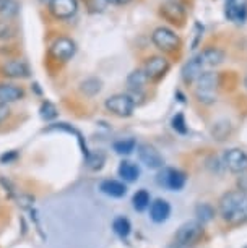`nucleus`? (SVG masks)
<instances>
[{"label":"nucleus","instance_id":"f257e3e1","mask_svg":"<svg viewBox=\"0 0 247 248\" xmlns=\"http://www.w3.org/2000/svg\"><path fill=\"white\" fill-rule=\"evenodd\" d=\"M218 211L230 226H242L247 222V193L241 190L228 191L221 196Z\"/></svg>","mask_w":247,"mask_h":248},{"label":"nucleus","instance_id":"f03ea898","mask_svg":"<svg viewBox=\"0 0 247 248\" xmlns=\"http://www.w3.org/2000/svg\"><path fill=\"white\" fill-rule=\"evenodd\" d=\"M218 86H220V78L215 72H205L197 81H195V97L198 102L205 106H210L216 101L218 97Z\"/></svg>","mask_w":247,"mask_h":248},{"label":"nucleus","instance_id":"7ed1b4c3","mask_svg":"<svg viewBox=\"0 0 247 248\" xmlns=\"http://www.w3.org/2000/svg\"><path fill=\"white\" fill-rule=\"evenodd\" d=\"M203 224H200L197 219L184 222L176 232V245L181 248H190L197 245L200 238L203 237Z\"/></svg>","mask_w":247,"mask_h":248},{"label":"nucleus","instance_id":"20e7f679","mask_svg":"<svg viewBox=\"0 0 247 248\" xmlns=\"http://www.w3.org/2000/svg\"><path fill=\"white\" fill-rule=\"evenodd\" d=\"M185 182H187V175L182 170L174 169V167H163L156 174V184L171 191L182 190Z\"/></svg>","mask_w":247,"mask_h":248},{"label":"nucleus","instance_id":"39448f33","mask_svg":"<svg viewBox=\"0 0 247 248\" xmlns=\"http://www.w3.org/2000/svg\"><path fill=\"white\" fill-rule=\"evenodd\" d=\"M151 41L158 49L163 50V52H172V50H176L181 46L179 36L172 30L165 28V26L156 28V30L153 31Z\"/></svg>","mask_w":247,"mask_h":248},{"label":"nucleus","instance_id":"423d86ee","mask_svg":"<svg viewBox=\"0 0 247 248\" xmlns=\"http://www.w3.org/2000/svg\"><path fill=\"white\" fill-rule=\"evenodd\" d=\"M135 99L130 94H114L106 99V109L117 117H130L135 110Z\"/></svg>","mask_w":247,"mask_h":248},{"label":"nucleus","instance_id":"0eeeda50","mask_svg":"<svg viewBox=\"0 0 247 248\" xmlns=\"http://www.w3.org/2000/svg\"><path fill=\"white\" fill-rule=\"evenodd\" d=\"M223 164L232 174H246L247 172V153L241 148L228 149L223 156Z\"/></svg>","mask_w":247,"mask_h":248},{"label":"nucleus","instance_id":"6e6552de","mask_svg":"<svg viewBox=\"0 0 247 248\" xmlns=\"http://www.w3.org/2000/svg\"><path fill=\"white\" fill-rule=\"evenodd\" d=\"M137 153L140 162L145 164L148 169H163L165 167V159H163L160 151L151 144H138Z\"/></svg>","mask_w":247,"mask_h":248},{"label":"nucleus","instance_id":"1a4fd4ad","mask_svg":"<svg viewBox=\"0 0 247 248\" xmlns=\"http://www.w3.org/2000/svg\"><path fill=\"white\" fill-rule=\"evenodd\" d=\"M75 52H77V44L72 39H68V37H59L50 46V55L55 60H60V62H67V60H70L75 55Z\"/></svg>","mask_w":247,"mask_h":248},{"label":"nucleus","instance_id":"9d476101","mask_svg":"<svg viewBox=\"0 0 247 248\" xmlns=\"http://www.w3.org/2000/svg\"><path fill=\"white\" fill-rule=\"evenodd\" d=\"M78 2L77 0H50L49 12L59 20H68L77 13Z\"/></svg>","mask_w":247,"mask_h":248},{"label":"nucleus","instance_id":"9b49d317","mask_svg":"<svg viewBox=\"0 0 247 248\" xmlns=\"http://www.w3.org/2000/svg\"><path fill=\"white\" fill-rule=\"evenodd\" d=\"M169 70V62L161 57V55H155V57H150L147 60L145 67H143V72H145L148 79H161L166 75V72Z\"/></svg>","mask_w":247,"mask_h":248},{"label":"nucleus","instance_id":"f8f14e48","mask_svg":"<svg viewBox=\"0 0 247 248\" xmlns=\"http://www.w3.org/2000/svg\"><path fill=\"white\" fill-rule=\"evenodd\" d=\"M30 73V65L25 60H8L2 65V75L8 78H28Z\"/></svg>","mask_w":247,"mask_h":248},{"label":"nucleus","instance_id":"ddd939ff","mask_svg":"<svg viewBox=\"0 0 247 248\" xmlns=\"http://www.w3.org/2000/svg\"><path fill=\"white\" fill-rule=\"evenodd\" d=\"M226 18L236 23H244L247 18V0H228Z\"/></svg>","mask_w":247,"mask_h":248},{"label":"nucleus","instance_id":"4468645a","mask_svg":"<svg viewBox=\"0 0 247 248\" xmlns=\"http://www.w3.org/2000/svg\"><path fill=\"white\" fill-rule=\"evenodd\" d=\"M161 16L169 23H182L185 20V10L179 2H166L161 5Z\"/></svg>","mask_w":247,"mask_h":248},{"label":"nucleus","instance_id":"2eb2a0df","mask_svg":"<svg viewBox=\"0 0 247 248\" xmlns=\"http://www.w3.org/2000/svg\"><path fill=\"white\" fill-rule=\"evenodd\" d=\"M207 72V70L203 68V65L202 62H200V59H198V55L197 57H194V59H190L187 63L184 65V68H182V79L187 85H192L194 81H197V79L202 77V75Z\"/></svg>","mask_w":247,"mask_h":248},{"label":"nucleus","instance_id":"dca6fc26","mask_svg":"<svg viewBox=\"0 0 247 248\" xmlns=\"http://www.w3.org/2000/svg\"><path fill=\"white\" fill-rule=\"evenodd\" d=\"M171 216V204L166 200L158 198L150 204V217L153 222H165Z\"/></svg>","mask_w":247,"mask_h":248},{"label":"nucleus","instance_id":"f3484780","mask_svg":"<svg viewBox=\"0 0 247 248\" xmlns=\"http://www.w3.org/2000/svg\"><path fill=\"white\" fill-rule=\"evenodd\" d=\"M25 97V90L21 86L12 85V83H0V102L10 104Z\"/></svg>","mask_w":247,"mask_h":248},{"label":"nucleus","instance_id":"a211bd4d","mask_svg":"<svg viewBox=\"0 0 247 248\" xmlns=\"http://www.w3.org/2000/svg\"><path fill=\"white\" fill-rule=\"evenodd\" d=\"M198 59L202 62L203 68L208 72V68H213L216 65H220L223 60H225V52L216 47H210V49H205L202 54H198Z\"/></svg>","mask_w":247,"mask_h":248},{"label":"nucleus","instance_id":"6ab92c4d","mask_svg":"<svg viewBox=\"0 0 247 248\" xmlns=\"http://www.w3.org/2000/svg\"><path fill=\"white\" fill-rule=\"evenodd\" d=\"M99 190L104 195L111 196V198H122V196L127 193V186H125L124 182L114 180V179L102 180L99 185Z\"/></svg>","mask_w":247,"mask_h":248},{"label":"nucleus","instance_id":"aec40b11","mask_svg":"<svg viewBox=\"0 0 247 248\" xmlns=\"http://www.w3.org/2000/svg\"><path fill=\"white\" fill-rule=\"evenodd\" d=\"M148 81L147 75L143 70H135L127 77V86L132 94L130 96H135V94H140L143 90V86H145V83Z\"/></svg>","mask_w":247,"mask_h":248},{"label":"nucleus","instance_id":"412c9836","mask_svg":"<svg viewBox=\"0 0 247 248\" xmlns=\"http://www.w3.org/2000/svg\"><path fill=\"white\" fill-rule=\"evenodd\" d=\"M117 174L124 182H135L140 177V167L132 161H122L119 164Z\"/></svg>","mask_w":247,"mask_h":248},{"label":"nucleus","instance_id":"4be33fe9","mask_svg":"<svg viewBox=\"0 0 247 248\" xmlns=\"http://www.w3.org/2000/svg\"><path fill=\"white\" fill-rule=\"evenodd\" d=\"M195 216H197V221L200 224H207L215 217V208L208 203H200L195 208Z\"/></svg>","mask_w":247,"mask_h":248},{"label":"nucleus","instance_id":"5701e85b","mask_svg":"<svg viewBox=\"0 0 247 248\" xmlns=\"http://www.w3.org/2000/svg\"><path fill=\"white\" fill-rule=\"evenodd\" d=\"M132 203H133V209H137V211H145L147 208H150L151 201H150V193H148L147 190H138L137 193L133 195L132 198Z\"/></svg>","mask_w":247,"mask_h":248},{"label":"nucleus","instance_id":"b1692460","mask_svg":"<svg viewBox=\"0 0 247 248\" xmlns=\"http://www.w3.org/2000/svg\"><path fill=\"white\" fill-rule=\"evenodd\" d=\"M20 12V3L16 0H5V2L0 3V16L10 20V18L16 16Z\"/></svg>","mask_w":247,"mask_h":248},{"label":"nucleus","instance_id":"393cba45","mask_svg":"<svg viewBox=\"0 0 247 248\" xmlns=\"http://www.w3.org/2000/svg\"><path fill=\"white\" fill-rule=\"evenodd\" d=\"M114 151L120 154V156H127V154L133 153V149L137 148V143H135V140L132 138H124V140H119V141H115L113 144Z\"/></svg>","mask_w":247,"mask_h":248},{"label":"nucleus","instance_id":"a878e982","mask_svg":"<svg viewBox=\"0 0 247 248\" xmlns=\"http://www.w3.org/2000/svg\"><path fill=\"white\" fill-rule=\"evenodd\" d=\"M104 162H106V154L102 151H93L86 156V166L90 167L91 170L102 169Z\"/></svg>","mask_w":247,"mask_h":248},{"label":"nucleus","instance_id":"bb28decb","mask_svg":"<svg viewBox=\"0 0 247 248\" xmlns=\"http://www.w3.org/2000/svg\"><path fill=\"white\" fill-rule=\"evenodd\" d=\"M113 229H114V232L117 233L119 237L125 238L130 233V231H132V226H130V221L127 217L119 216V217H115L113 221Z\"/></svg>","mask_w":247,"mask_h":248},{"label":"nucleus","instance_id":"cd10ccee","mask_svg":"<svg viewBox=\"0 0 247 248\" xmlns=\"http://www.w3.org/2000/svg\"><path fill=\"white\" fill-rule=\"evenodd\" d=\"M101 79L98 78H88L85 81L80 83V90L82 93H85L86 96H95L101 91Z\"/></svg>","mask_w":247,"mask_h":248},{"label":"nucleus","instance_id":"c85d7f7f","mask_svg":"<svg viewBox=\"0 0 247 248\" xmlns=\"http://www.w3.org/2000/svg\"><path fill=\"white\" fill-rule=\"evenodd\" d=\"M39 115H41V119H43V120H46V122H50V120L57 119L59 110H57V107H55V106H54L50 101H44L43 104H41Z\"/></svg>","mask_w":247,"mask_h":248},{"label":"nucleus","instance_id":"c756f323","mask_svg":"<svg viewBox=\"0 0 247 248\" xmlns=\"http://www.w3.org/2000/svg\"><path fill=\"white\" fill-rule=\"evenodd\" d=\"M172 128L181 135L187 133V124H185L184 114H176L174 117H172Z\"/></svg>","mask_w":247,"mask_h":248},{"label":"nucleus","instance_id":"7c9ffc66","mask_svg":"<svg viewBox=\"0 0 247 248\" xmlns=\"http://www.w3.org/2000/svg\"><path fill=\"white\" fill-rule=\"evenodd\" d=\"M15 30L8 21H0V39H7V37H12Z\"/></svg>","mask_w":247,"mask_h":248},{"label":"nucleus","instance_id":"2f4dec72","mask_svg":"<svg viewBox=\"0 0 247 248\" xmlns=\"http://www.w3.org/2000/svg\"><path fill=\"white\" fill-rule=\"evenodd\" d=\"M194 34H195V41L192 43V49L197 47V44H198L200 37H202V34H203V26L200 25V23H195V31H194Z\"/></svg>","mask_w":247,"mask_h":248},{"label":"nucleus","instance_id":"473e14b6","mask_svg":"<svg viewBox=\"0 0 247 248\" xmlns=\"http://www.w3.org/2000/svg\"><path fill=\"white\" fill-rule=\"evenodd\" d=\"M8 115H10V107H8V104L0 102V124H2V122L5 120Z\"/></svg>","mask_w":247,"mask_h":248},{"label":"nucleus","instance_id":"72a5a7b5","mask_svg":"<svg viewBox=\"0 0 247 248\" xmlns=\"http://www.w3.org/2000/svg\"><path fill=\"white\" fill-rule=\"evenodd\" d=\"M16 156H18V154L15 151H10L8 154H3V156H0V161H2L3 164H5V162L8 164V162H12L13 159H16Z\"/></svg>","mask_w":247,"mask_h":248},{"label":"nucleus","instance_id":"f704fd0d","mask_svg":"<svg viewBox=\"0 0 247 248\" xmlns=\"http://www.w3.org/2000/svg\"><path fill=\"white\" fill-rule=\"evenodd\" d=\"M239 190L241 191H244V193H247V175H244V177H241L239 179Z\"/></svg>","mask_w":247,"mask_h":248},{"label":"nucleus","instance_id":"c9c22d12","mask_svg":"<svg viewBox=\"0 0 247 248\" xmlns=\"http://www.w3.org/2000/svg\"><path fill=\"white\" fill-rule=\"evenodd\" d=\"M108 3H115V5H124V3L130 2V0H106Z\"/></svg>","mask_w":247,"mask_h":248},{"label":"nucleus","instance_id":"e433bc0d","mask_svg":"<svg viewBox=\"0 0 247 248\" xmlns=\"http://www.w3.org/2000/svg\"><path fill=\"white\" fill-rule=\"evenodd\" d=\"M41 2H48V3H49V2H50V0H41Z\"/></svg>","mask_w":247,"mask_h":248},{"label":"nucleus","instance_id":"4c0bfd02","mask_svg":"<svg viewBox=\"0 0 247 248\" xmlns=\"http://www.w3.org/2000/svg\"><path fill=\"white\" fill-rule=\"evenodd\" d=\"M2 2H5V0H0V3H2Z\"/></svg>","mask_w":247,"mask_h":248}]
</instances>
